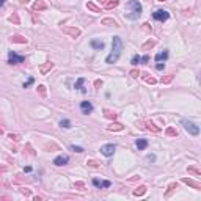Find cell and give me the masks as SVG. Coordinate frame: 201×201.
Instances as JSON below:
<instances>
[{
    "label": "cell",
    "instance_id": "5b68a950",
    "mask_svg": "<svg viewBox=\"0 0 201 201\" xmlns=\"http://www.w3.org/2000/svg\"><path fill=\"white\" fill-rule=\"evenodd\" d=\"M24 61H25V57H22V55H17L13 50L8 53V65H19V63H24Z\"/></svg>",
    "mask_w": 201,
    "mask_h": 201
},
{
    "label": "cell",
    "instance_id": "277c9868",
    "mask_svg": "<svg viewBox=\"0 0 201 201\" xmlns=\"http://www.w3.org/2000/svg\"><path fill=\"white\" fill-rule=\"evenodd\" d=\"M152 17H154L156 20H159V22H165V20L170 19V13L165 11V10H156L154 13H152Z\"/></svg>",
    "mask_w": 201,
    "mask_h": 201
},
{
    "label": "cell",
    "instance_id": "8d00e7d4",
    "mask_svg": "<svg viewBox=\"0 0 201 201\" xmlns=\"http://www.w3.org/2000/svg\"><path fill=\"white\" fill-rule=\"evenodd\" d=\"M130 63H132L134 66L138 65V63H142V57H140V55H134V57H132V61H130Z\"/></svg>",
    "mask_w": 201,
    "mask_h": 201
},
{
    "label": "cell",
    "instance_id": "4316f807",
    "mask_svg": "<svg viewBox=\"0 0 201 201\" xmlns=\"http://www.w3.org/2000/svg\"><path fill=\"white\" fill-rule=\"evenodd\" d=\"M118 5H120L118 0H107V2H105V8L107 10H113V8H116Z\"/></svg>",
    "mask_w": 201,
    "mask_h": 201
},
{
    "label": "cell",
    "instance_id": "9f6ffc18",
    "mask_svg": "<svg viewBox=\"0 0 201 201\" xmlns=\"http://www.w3.org/2000/svg\"><path fill=\"white\" fill-rule=\"evenodd\" d=\"M96 2H99V3H105L107 0H96Z\"/></svg>",
    "mask_w": 201,
    "mask_h": 201
},
{
    "label": "cell",
    "instance_id": "11a10c76",
    "mask_svg": "<svg viewBox=\"0 0 201 201\" xmlns=\"http://www.w3.org/2000/svg\"><path fill=\"white\" fill-rule=\"evenodd\" d=\"M3 5H5V0H0V8H2Z\"/></svg>",
    "mask_w": 201,
    "mask_h": 201
},
{
    "label": "cell",
    "instance_id": "e0dca14e",
    "mask_svg": "<svg viewBox=\"0 0 201 201\" xmlns=\"http://www.w3.org/2000/svg\"><path fill=\"white\" fill-rule=\"evenodd\" d=\"M91 47L94 50H102L104 47H105V44H104V41H99V39H93L91 41Z\"/></svg>",
    "mask_w": 201,
    "mask_h": 201
},
{
    "label": "cell",
    "instance_id": "c3c4849f",
    "mask_svg": "<svg viewBox=\"0 0 201 201\" xmlns=\"http://www.w3.org/2000/svg\"><path fill=\"white\" fill-rule=\"evenodd\" d=\"M129 181H130V182H135V181H140V176H132V178H130V179H129Z\"/></svg>",
    "mask_w": 201,
    "mask_h": 201
},
{
    "label": "cell",
    "instance_id": "484cf974",
    "mask_svg": "<svg viewBox=\"0 0 201 201\" xmlns=\"http://www.w3.org/2000/svg\"><path fill=\"white\" fill-rule=\"evenodd\" d=\"M165 135H167V137H178V130L173 126H170V127L165 129Z\"/></svg>",
    "mask_w": 201,
    "mask_h": 201
},
{
    "label": "cell",
    "instance_id": "7dc6e473",
    "mask_svg": "<svg viewBox=\"0 0 201 201\" xmlns=\"http://www.w3.org/2000/svg\"><path fill=\"white\" fill-rule=\"evenodd\" d=\"M149 61V55H145V57H142V63H148Z\"/></svg>",
    "mask_w": 201,
    "mask_h": 201
},
{
    "label": "cell",
    "instance_id": "74e56055",
    "mask_svg": "<svg viewBox=\"0 0 201 201\" xmlns=\"http://www.w3.org/2000/svg\"><path fill=\"white\" fill-rule=\"evenodd\" d=\"M8 138H10V140H13V142H19L20 140V135L19 134H8Z\"/></svg>",
    "mask_w": 201,
    "mask_h": 201
},
{
    "label": "cell",
    "instance_id": "6f0895ef",
    "mask_svg": "<svg viewBox=\"0 0 201 201\" xmlns=\"http://www.w3.org/2000/svg\"><path fill=\"white\" fill-rule=\"evenodd\" d=\"M3 134V127H0V135H2Z\"/></svg>",
    "mask_w": 201,
    "mask_h": 201
},
{
    "label": "cell",
    "instance_id": "ffe728a7",
    "mask_svg": "<svg viewBox=\"0 0 201 201\" xmlns=\"http://www.w3.org/2000/svg\"><path fill=\"white\" fill-rule=\"evenodd\" d=\"M101 22H102V25H113V27H120V25H118V22H116V20H115L113 17H104V19L101 20Z\"/></svg>",
    "mask_w": 201,
    "mask_h": 201
},
{
    "label": "cell",
    "instance_id": "d6986e66",
    "mask_svg": "<svg viewBox=\"0 0 201 201\" xmlns=\"http://www.w3.org/2000/svg\"><path fill=\"white\" fill-rule=\"evenodd\" d=\"M156 44H157V41H156V39H148L146 43L142 46V50H149V49H152V47H154Z\"/></svg>",
    "mask_w": 201,
    "mask_h": 201
},
{
    "label": "cell",
    "instance_id": "ba28073f",
    "mask_svg": "<svg viewBox=\"0 0 201 201\" xmlns=\"http://www.w3.org/2000/svg\"><path fill=\"white\" fill-rule=\"evenodd\" d=\"M10 43H13V44H27L29 39L25 36H22V35H13V36H10Z\"/></svg>",
    "mask_w": 201,
    "mask_h": 201
},
{
    "label": "cell",
    "instance_id": "db71d44e",
    "mask_svg": "<svg viewBox=\"0 0 201 201\" xmlns=\"http://www.w3.org/2000/svg\"><path fill=\"white\" fill-rule=\"evenodd\" d=\"M33 201H41V196H33Z\"/></svg>",
    "mask_w": 201,
    "mask_h": 201
},
{
    "label": "cell",
    "instance_id": "bcb514c9",
    "mask_svg": "<svg viewBox=\"0 0 201 201\" xmlns=\"http://www.w3.org/2000/svg\"><path fill=\"white\" fill-rule=\"evenodd\" d=\"M143 30H145V32H149V30H151V27H149L148 22H145V24H143Z\"/></svg>",
    "mask_w": 201,
    "mask_h": 201
},
{
    "label": "cell",
    "instance_id": "4fadbf2b",
    "mask_svg": "<svg viewBox=\"0 0 201 201\" xmlns=\"http://www.w3.org/2000/svg\"><path fill=\"white\" fill-rule=\"evenodd\" d=\"M69 162V157L68 156H58L53 159V165H57V167H63V165H66Z\"/></svg>",
    "mask_w": 201,
    "mask_h": 201
},
{
    "label": "cell",
    "instance_id": "f35d334b",
    "mask_svg": "<svg viewBox=\"0 0 201 201\" xmlns=\"http://www.w3.org/2000/svg\"><path fill=\"white\" fill-rule=\"evenodd\" d=\"M69 149L74 151V152H84V148H82V146H75V145H71Z\"/></svg>",
    "mask_w": 201,
    "mask_h": 201
},
{
    "label": "cell",
    "instance_id": "f1b7e54d",
    "mask_svg": "<svg viewBox=\"0 0 201 201\" xmlns=\"http://www.w3.org/2000/svg\"><path fill=\"white\" fill-rule=\"evenodd\" d=\"M8 20H10V22H13L14 25H19V24H20V19H19V14H17V13H13V14L8 17Z\"/></svg>",
    "mask_w": 201,
    "mask_h": 201
},
{
    "label": "cell",
    "instance_id": "cb8c5ba5",
    "mask_svg": "<svg viewBox=\"0 0 201 201\" xmlns=\"http://www.w3.org/2000/svg\"><path fill=\"white\" fill-rule=\"evenodd\" d=\"M137 148L138 149H146L148 148V140H145V138H138V140L135 142Z\"/></svg>",
    "mask_w": 201,
    "mask_h": 201
},
{
    "label": "cell",
    "instance_id": "d590c367",
    "mask_svg": "<svg viewBox=\"0 0 201 201\" xmlns=\"http://www.w3.org/2000/svg\"><path fill=\"white\" fill-rule=\"evenodd\" d=\"M36 90H38V93H39L41 96H43V98H44V96L47 94V91H46V87H44V85H38V88H36Z\"/></svg>",
    "mask_w": 201,
    "mask_h": 201
},
{
    "label": "cell",
    "instance_id": "7402d4cb",
    "mask_svg": "<svg viewBox=\"0 0 201 201\" xmlns=\"http://www.w3.org/2000/svg\"><path fill=\"white\" fill-rule=\"evenodd\" d=\"M84 84H85V79H84V77H79V79H77V82H75V85H74V88H75V90H80L82 93H85Z\"/></svg>",
    "mask_w": 201,
    "mask_h": 201
},
{
    "label": "cell",
    "instance_id": "ee69618b",
    "mask_svg": "<svg viewBox=\"0 0 201 201\" xmlns=\"http://www.w3.org/2000/svg\"><path fill=\"white\" fill-rule=\"evenodd\" d=\"M112 184H110V181H102L101 182V187H104V189H107V187H110Z\"/></svg>",
    "mask_w": 201,
    "mask_h": 201
},
{
    "label": "cell",
    "instance_id": "f5cc1de1",
    "mask_svg": "<svg viewBox=\"0 0 201 201\" xmlns=\"http://www.w3.org/2000/svg\"><path fill=\"white\" fill-rule=\"evenodd\" d=\"M24 171H27V173H30V171H32V167H25V168H24Z\"/></svg>",
    "mask_w": 201,
    "mask_h": 201
},
{
    "label": "cell",
    "instance_id": "6da1fadb",
    "mask_svg": "<svg viewBox=\"0 0 201 201\" xmlns=\"http://www.w3.org/2000/svg\"><path fill=\"white\" fill-rule=\"evenodd\" d=\"M121 50H123V41H121V38H120V36H113V41H112V52L107 55L105 63H108V65L116 63L118 58H120V55H121Z\"/></svg>",
    "mask_w": 201,
    "mask_h": 201
},
{
    "label": "cell",
    "instance_id": "7a4b0ae2",
    "mask_svg": "<svg viewBox=\"0 0 201 201\" xmlns=\"http://www.w3.org/2000/svg\"><path fill=\"white\" fill-rule=\"evenodd\" d=\"M142 11H143V8L138 3V0H129L126 3V13H124V16L130 20H135L142 16Z\"/></svg>",
    "mask_w": 201,
    "mask_h": 201
},
{
    "label": "cell",
    "instance_id": "ac0fdd59",
    "mask_svg": "<svg viewBox=\"0 0 201 201\" xmlns=\"http://www.w3.org/2000/svg\"><path fill=\"white\" fill-rule=\"evenodd\" d=\"M187 171L190 173V175H193V176H201V168L199 167H195V165H190V167H187Z\"/></svg>",
    "mask_w": 201,
    "mask_h": 201
},
{
    "label": "cell",
    "instance_id": "3957f363",
    "mask_svg": "<svg viewBox=\"0 0 201 201\" xmlns=\"http://www.w3.org/2000/svg\"><path fill=\"white\" fill-rule=\"evenodd\" d=\"M182 126H184V129L189 132L190 135H198L199 134V127L196 126L193 121H189V120H182Z\"/></svg>",
    "mask_w": 201,
    "mask_h": 201
},
{
    "label": "cell",
    "instance_id": "ab89813d",
    "mask_svg": "<svg viewBox=\"0 0 201 201\" xmlns=\"http://www.w3.org/2000/svg\"><path fill=\"white\" fill-rule=\"evenodd\" d=\"M129 75H130L132 79H137L138 75H140V71H138V69H132V71L129 72Z\"/></svg>",
    "mask_w": 201,
    "mask_h": 201
},
{
    "label": "cell",
    "instance_id": "8fae6325",
    "mask_svg": "<svg viewBox=\"0 0 201 201\" xmlns=\"http://www.w3.org/2000/svg\"><path fill=\"white\" fill-rule=\"evenodd\" d=\"M143 124H145L143 127L146 129V130H149V132H154V134H159V132H160V127L156 126V124L152 123V121H149V120H148V121H145Z\"/></svg>",
    "mask_w": 201,
    "mask_h": 201
},
{
    "label": "cell",
    "instance_id": "f907efd6",
    "mask_svg": "<svg viewBox=\"0 0 201 201\" xmlns=\"http://www.w3.org/2000/svg\"><path fill=\"white\" fill-rule=\"evenodd\" d=\"M6 171V167H5V165H2V163H0V173H5Z\"/></svg>",
    "mask_w": 201,
    "mask_h": 201
},
{
    "label": "cell",
    "instance_id": "7c38bea8",
    "mask_svg": "<svg viewBox=\"0 0 201 201\" xmlns=\"http://www.w3.org/2000/svg\"><path fill=\"white\" fill-rule=\"evenodd\" d=\"M44 10H47V3L44 2V0H35L33 11H44Z\"/></svg>",
    "mask_w": 201,
    "mask_h": 201
},
{
    "label": "cell",
    "instance_id": "e575fe53",
    "mask_svg": "<svg viewBox=\"0 0 201 201\" xmlns=\"http://www.w3.org/2000/svg\"><path fill=\"white\" fill-rule=\"evenodd\" d=\"M60 126L65 127V129H69V127H71V121H69V120H61L60 121Z\"/></svg>",
    "mask_w": 201,
    "mask_h": 201
},
{
    "label": "cell",
    "instance_id": "680465c9",
    "mask_svg": "<svg viewBox=\"0 0 201 201\" xmlns=\"http://www.w3.org/2000/svg\"><path fill=\"white\" fill-rule=\"evenodd\" d=\"M157 2H165V0H157Z\"/></svg>",
    "mask_w": 201,
    "mask_h": 201
},
{
    "label": "cell",
    "instance_id": "d4e9b609",
    "mask_svg": "<svg viewBox=\"0 0 201 201\" xmlns=\"http://www.w3.org/2000/svg\"><path fill=\"white\" fill-rule=\"evenodd\" d=\"M156 61H165L168 58V50H163V52H159L157 55H156Z\"/></svg>",
    "mask_w": 201,
    "mask_h": 201
},
{
    "label": "cell",
    "instance_id": "681fc988",
    "mask_svg": "<svg viewBox=\"0 0 201 201\" xmlns=\"http://www.w3.org/2000/svg\"><path fill=\"white\" fill-rule=\"evenodd\" d=\"M93 184L96 187H101V181H99V179H93Z\"/></svg>",
    "mask_w": 201,
    "mask_h": 201
},
{
    "label": "cell",
    "instance_id": "4dcf8cb0",
    "mask_svg": "<svg viewBox=\"0 0 201 201\" xmlns=\"http://www.w3.org/2000/svg\"><path fill=\"white\" fill-rule=\"evenodd\" d=\"M87 165H88V167H91V168H99V162L98 160H94V159H88V160H87Z\"/></svg>",
    "mask_w": 201,
    "mask_h": 201
},
{
    "label": "cell",
    "instance_id": "1f68e13d",
    "mask_svg": "<svg viewBox=\"0 0 201 201\" xmlns=\"http://www.w3.org/2000/svg\"><path fill=\"white\" fill-rule=\"evenodd\" d=\"M175 189H178V184H176V182H171V184L168 185V190L165 192V196H170V195H171V192L175 190Z\"/></svg>",
    "mask_w": 201,
    "mask_h": 201
},
{
    "label": "cell",
    "instance_id": "603a6c76",
    "mask_svg": "<svg viewBox=\"0 0 201 201\" xmlns=\"http://www.w3.org/2000/svg\"><path fill=\"white\" fill-rule=\"evenodd\" d=\"M104 116H105L107 120H116L118 113H116V112H113V110H108V108H105V110H104Z\"/></svg>",
    "mask_w": 201,
    "mask_h": 201
},
{
    "label": "cell",
    "instance_id": "2e32d148",
    "mask_svg": "<svg viewBox=\"0 0 201 201\" xmlns=\"http://www.w3.org/2000/svg\"><path fill=\"white\" fill-rule=\"evenodd\" d=\"M140 75H142V79L146 82V84H149V85H156V84H157V80L152 77L149 72H143V74H140Z\"/></svg>",
    "mask_w": 201,
    "mask_h": 201
},
{
    "label": "cell",
    "instance_id": "816d5d0a",
    "mask_svg": "<svg viewBox=\"0 0 201 201\" xmlns=\"http://www.w3.org/2000/svg\"><path fill=\"white\" fill-rule=\"evenodd\" d=\"M27 2H30V0H19V3H20V5H25Z\"/></svg>",
    "mask_w": 201,
    "mask_h": 201
},
{
    "label": "cell",
    "instance_id": "60d3db41",
    "mask_svg": "<svg viewBox=\"0 0 201 201\" xmlns=\"http://www.w3.org/2000/svg\"><path fill=\"white\" fill-rule=\"evenodd\" d=\"M33 82H35V79L33 77H29V80H27V82H24V85H22V88H29L32 84H33Z\"/></svg>",
    "mask_w": 201,
    "mask_h": 201
},
{
    "label": "cell",
    "instance_id": "5bb4252c",
    "mask_svg": "<svg viewBox=\"0 0 201 201\" xmlns=\"http://www.w3.org/2000/svg\"><path fill=\"white\" fill-rule=\"evenodd\" d=\"M124 126L121 123H112V124H108L107 126V130L108 132H120V130H123Z\"/></svg>",
    "mask_w": 201,
    "mask_h": 201
},
{
    "label": "cell",
    "instance_id": "44dd1931",
    "mask_svg": "<svg viewBox=\"0 0 201 201\" xmlns=\"http://www.w3.org/2000/svg\"><path fill=\"white\" fill-rule=\"evenodd\" d=\"M146 190H148L146 185H140V187H137V189L134 190V195L135 196H143L145 193H146Z\"/></svg>",
    "mask_w": 201,
    "mask_h": 201
},
{
    "label": "cell",
    "instance_id": "836d02e7",
    "mask_svg": "<svg viewBox=\"0 0 201 201\" xmlns=\"http://www.w3.org/2000/svg\"><path fill=\"white\" fill-rule=\"evenodd\" d=\"M19 192L22 193V195H25V196H32V190H30V189H25V187H20V189H19Z\"/></svg>",
    "mask_w": 201,
    "mask_h": 201
},
{
    "label": "cell",
    "instance_id": "8992f818",
    "mask_svg": "<svg viewBox=\"0 0 201 201\" xmlns=\"http://www.w3.org/2000/svg\"><path fill=\"white\" fill-rule=\"evenodd\" d=\"M61 32H63L65 35H68V36L71 38H79L80 36V29H77V27H61Z\"/></svg>",
    "mask_w": 201,
    "mask_h": 201
},
{
    "label": "cell",
    "instance_id": "7bdbcfd3",
    "mask_svg": "<svg viewBox=\"0 0 201 201\" xmlns=\"http://www.w3.org/2000/svg\"><path fill=\"white\" fill-rule=\"evenodd\" d=\"M46 149H58V146H57V145H53V143H50V145H46Z\"/></svg>",
    "mask_w": 201,
    "mask_h": 201
},
{
    "label": "cell",
    "instance_id": "30bf717a",
    "mask_svg": "<svg viewBox=\"0 0 201 201\" xmlns=\"http://www.w3.org/2000/svg\"><path fill=\"white\" fill-rule=\"evenodd\" d=\"M80 110H82V113H84V115H90L93 112V104L90 101H84L80 104Z\"/></svg>",
    "mask_w": 201,
    "mask_h": 201
},
{
    "label": "cell",
    "instance_id": "9a60e30c",
    "mask_svg": "<svg viewBox=\"0 0 201 201\" xmlns=\"http://www.w3.org/2000/svg\"><path fill=\"white\" fill-rule=\"evenodd\" d=\"M52 68H53V63H52V61H46L44 65H41V66H39V72L43 74V75H46Z\"/></svg>",
    "mask_w": 201,
    "mask_h": 201
},
{
    "label": "cell",
    "instance_id": "52a82bcc",
    "mask_svg": "<svg viewBox=\"0 0 201 201\" xmlns=\"http://www.w3.org/2000/svg\"><path fill=\"white\" fill-rule=\"evenodd\" d=\"M113 152H115V145H113V143L104 145V146L101 148V154H104L105 157H110V156H113Z\"/></svg>",
    "mask_w": 201,
    "mask_h": 201
},
{
    "label": "cell",
    "instance_id": "f6af8a7d",
    "mask_svg": "<svg viewBox=\"0 0 201 201\" xmlns=\"http://www.w3.org/2000/svg\"><path fill=\"white\" fill-rule=\"evenodd\" d=\"M156 68H157V71H162V69L165 68V65H163V63H160V61H159V63L156 65Z\"/></svg>",
    "mask_w": 201,
    "mask_h": 201
},
{
    "label": "cell",
    "instance_id": "9c48e42d",
    "mask_svg": "<svg viewBox=\"0 0 201 201\" xmlns=\"http://www.w3.org/2000/svg\"><path fill=\"white\" fill-rule=\"evenodd\" d=\"M182 182L187 184L189 187H192V189H195V190H201V182L195 181V179H190V178H184L182 179Z\"/></svg>",
    "mask_w": 201,
    "mask_h": 201
},
{
    "label": "cell",
    "instance_id": "f546056e",
    "mask_svg": "<svg viewBox=\"0 0 201 201\" xmlns=\"http://www.w3.org/2000/svg\"><path fill=\"white\" fill-rule=\"evenodd\" d=\"M87 8H88L90 11H93V13H101V8H99V6H96L93 2H88V3H87Z\"/></svg>",
    "mask_w": 201,
    "mask_h": 201
},
{
    "label": "cell",
    "instance_id": "d6a6232c",
    "mask_svg": "<svg viewBox=\"0 0 201 201\" xmlns=\"http://www.w3.org/2000/svg\"><path fill=\"white\" fill-rule=\"evenodd\" d=\"M74 189H77V190H85V182H84V181L74 182Z\"/></svg>",
    "mask_w": 201,
    "mask_h": 201
},
{
    "label": "cell",
    "instance_id": "b9f144b4",
    "mask_svg": "<svg viewBox=\"0 0 201 201\" xmlns=\"http://www.w3.org/2000/svg\"><path fill=\"white\" fill-rule=\"evenodd\" d=\"M102 85H104V82H102L101 79H96V80H94V88H101Z\"/></svg>",
    "mask_w": 201,
    "mask_h": 201
},
{
    "label": "cell",
    "instance_id": "83f0119b",
    "mask_svg": "<svg viewBox=\"0 0 201 201\" xmlns=\"http://www.w3.org/2000/svg\"><path fill=\"white\" fill-rule=\"evenodd\" d=\"M173 79H175V75H173V74H167V75H163V77L160 79V82L163 85H168V84L173 82Z\"/></svg>",
    "mask_w": 201,
    "mask_h": 201
}]
</instances>
